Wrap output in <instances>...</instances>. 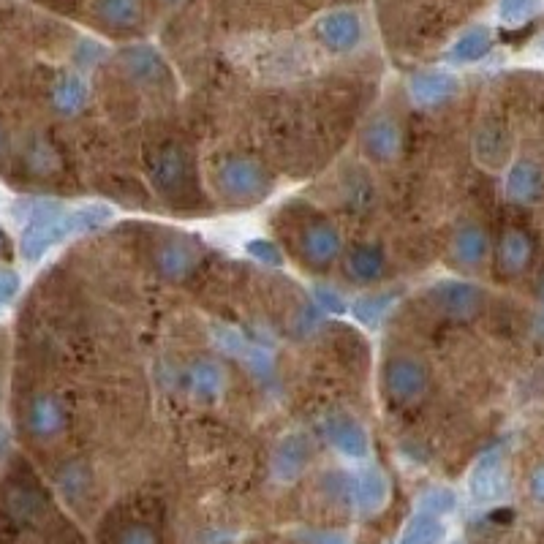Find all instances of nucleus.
I'll return each instance as SVG.
<instances>
[{"label":"nucleus","mask_w":544,"mask_h":544,"mask_svg":"<svg viewBox=\"0 0 544 544\" xmlns=\"http://www.w3.org/2000/svg\"><path fill=\"white\" fill-rule=\"evenodd\" d=\"M313 302L319 305L324 313H332V316H340V313H346V300H343V294L335 289V286H327V283H316L311 289Z\"/></svg>","instance_id":"c756f323"},{"label":"nucleus","mask_w":544,"mask_h":544,"mask_svg":"<svg viewBox=\"0 0 544 544\" xmlns=\"http://www.w3.org/2000/svg\"><path fill=\"white\" fill-rule=\"evenodd\" d=\"M20 294V275L11 267H0V305H9Z\"/></svg>","instance_id":"473e14b6"},{"label":"nucleus","mask_w":544,"mask_h":544,"mask_svg":"<svg viewBox=\"0 0 544 544\" xmlns=\"http://www.w3.org/2000/svg\"><path fill=\"white\" fill-rule=\"evenodd\" d=\"M316 36L330 52H351L362 41V20L357 11L338 9L316 22Z\"/></svg>","instance_id":"39448f33"},{"label":"nucleus","mask_w":544,"mask_h":544,"mask_svg":"<svg viewBox=\"0 0 544 544\" xmlns=\"http://www.w3.org/2000/svg\"><path fill=\"white\" fill-rule=\"evenodd\" d=\"M384 270H387V253L381 245L360 243L346 253V272L357 283L376 281L384 275Z\"/></svg>","instance_id":"4468645a"},{"label":"nucleus","mask_w":544,"mask_h":544,"mask_svg":"<svg viewBox=\"0 0 544 544\" xmlns=\"http://www.w3.org/2000/svg\"><path fill=\"white\" fill-rule=\"evenodd\" d=\"M213 340L218 349L226 351V354H232V357H243L245 351L251 349V343L245 340L243 332L234 330V327H221V324H215Z\"/></svg>","instance_id":"c85d7f7f"},{"label":"nucleus","mask_w":544,"mask_h":544,"mask_svg":"<svg viewBox=\"0 0 544 544\" xmlns=\"http://www.w3.org/2000/svg\"><path fill=\"white\" fill-rule=\"evenodd\" d=\"M403 147V131L392 117H376L365 131H362V150L370 161L389 164L400 156Z\"/></svg>","instance_id":"0eeeda50"},{"label":"nucleus","mask_w":544,"mask_h":544,"mask_svg":"<svg viewBox=\"0 0 544 544\" xmlns=\"http://www.w3.org/2000/svg\"><path fill=\"white\" fill-rule=\"evenodd\" d=\"M509 156V136L501 126H485L476 136V158L490 169L506 164Z\"/></svg>","instance_id":"5701e85b"},{"label":"nucleus","mask_w":544,"mask_h":544,"mask_svg":"<svg viewBox=\"0 0 544 544\" xmlns=\"http://www.w3.org/2000/svg\"><path fill=\"white\" fill-rule=\"evenodd\" d=\"M398 300V292L395 289H387V292L368 294V297H360V300L351 305V313L354 319L365 324V327H376L384 316L389 313V308Z\"/></svg>","instance_id":"b1692460"},{"label":"nucleus","mask_w":544,"mask_h":544,"mask_svg":"<svg viewBox=\"0 0 544 544\" xmlns=\"http://www.w3.org/2000/svg\"><path fill=\"white\" fill-rule=\"evenodd\" d=\"M433 302L452 319H474L482 311L485 294L468 281H441L433 289Z\"/></svg>","instance_id":"423d86ee"},{"label":"nucleus","mask_w":544,"mask_h":544,"mask_svg":"<svg viewBox=\"0 0 544 544\" xmlns=\"http://www.w3.org/2000/svg\"><path fill=\"white\" fill-rule=\"evenodd\" d=\"M112 221V210L107 204H88L79 210H60V204L55 202L44 213L33 215L25 226L20 240V251L25 262H39L44 253H49L55 245L66 243L68 237L77 234L96 232L101 226H107Z\"/></svg>","instance_id":"f257e3e1"},{"label":"nucleus","mask_w":544,"mask_h":544,"mask_svg":"<svg viewBox=\"0 0 544 544\" xmlns=\"http://www.w3.org/2000/svg\"><path fill=\"white\" fill-rule=\"evenodd\" d=\"M381 381H384V392H387V398L392 403L411 406L428 392L430 376L428 368L417 357H392L384 365Z\"/></svg>","instance_id":"7ed1b4c3"},{"label":"nucleus","mask_w":544,"mask_h":544,"mask_svg":"<svg viewBox=\"0 0 544 544\" xmlns=\"http://www.w3.org/2000/svg\"><path fill=\"white\" fill-rule=\"evenodd\" d=\"M245 251L251 253L256 262L267 264V267H281L283 264V253L278 245L267 240V237H256V240H248L245 243Z\"/></svg>","instance_id":"7c9ffc66"},{"label":"nucleus","mask_w":544,"mask_h":544,"mask_svg":"<svg viewBox=\"0 0 544 544\" xmlns=\"http://www.w3.org/2000/svg\"><path fill=\"white\" fill-rule=\"evenodd\" d=\"M504 490V452L501 449H490L479 457L471 474V493L482 501L501 496Z\"/></svg>","instance_id":"ddd939ff"},{"label":"nucleus","mask_w":544,"mask_h":544,"mask_svg":"<svg viewBox=\"0 0 544 544\" xmlns=\"http://www.w3.org/2000/svg\"><path fill=\"white\" fill-rule=\"evenodd\" d=\"M539 6H542V0H501L498 17L504 25H523L534 17Z\"/></svg>","instance_id":"bb28decb"},{"label":"nucleus","mask_w":544,"mask_h":544,"mask_svg":"<svg viewBox=\"0 0 544 544\" xmlns=\"http://www.w3.org/2000/svg\"><path fill=\"white\" fill-rule=\"evenodd\" d=\"M438 539V525L433 520H417V523H411L406 534V544H433Z\"/></svg>","instance_id":"2f4dec72"},{"label":"nucleus","mask_w":544,"mask_h":544,"mask_svg":"<svg viewBox=\"0 0 544 544\" xmlns=\"http://www.w3.org/2000/svg\"><path fill=\"white\" fill-rule=\"evenodd\" d=\"M531 496L536 498V501H544V466H539L531 474Z\"/></svg>","instance_id":"f704fd0d"},{"label":"nucleus","mask_w":544,"mask_h":544,"mask_svg":"<svg viewBox=\"0 0 544 544\" xmlns=\"http://www.w3.org/2000/svg\"><path fill=\"white\" fill-rule=\"evenodd\" d=\"M96 17L115 30H131L142 20L139 0H96Z\"/></svg>","instance_id":"4be33fe9"},{"label":"nucleus","mask_w":544,"mask_h":544,"mask_svg":"<svg viewBox=\"0 0 544 544\" xmlns=\"http://www.w3.org/2000/svg\"><path fill=\"white\" fill-rule=\"evenodd\" d=\"M490 49H493V30L485 28V25H474L463 36H457L455 44L449 47L447 58L457 66H471V63L487 58Z\"/></svg>","instance_id":"f3484780"},{"label":"nucleus","mask_w":544,"mask_h":544,"mask_svg":"<svg viewBox=\"0 0 544 544\" xmlns=\"http://www.w3.org/2000/svg\"><path fill=\"white\" fill-rule=\"evenodd\" d=\"M531 256H534V243L520 229H509L498 240V267L506 275H520V272H525V267L531 264Z\"/></svg>","instance_id":"6ab92c4d"},{"label":"nucleus","mask_w":544,"mask_h":544,"mask_svg":"<svg viewBox=\"0 0 544 544\" xmlns=\"http://www.w3.org/2000/svg\"><path fill=\"white\" fill-rule=\"evenodd\" d=\"M226 373L213 360H199L188 368V389L196 400H218L224 395Z\"/></svg>","instance_id":"aec40b11"},{"label":"nucleus","mask_w":544,"mask_h":544,"mask_svg":"<svg viewBox=\"0 0 544 544\" xmlns=\"http://www.w3.org/2000/svg\"><path fill=\"white\" fill-rule=\"evenodd\" d=\"M384 496H387V482H384L379 468H365L357 476V501L365 509H376V506H381Z\"/></svg>","instance_id":"393cba45"},{"label":"nucleus","mask_w":544,"mask_h":544,"mask_svg":"<svg viewBox=\"0 0 544 544\" xmlns=\"http://www.w3.org/2000/svg\"><path fill=\"white\" fill-rule=\"evenodd\" d=\"M150 177H153V185H156L161 194H172V191H180V185H185V177H188V164H185V156L175 147H166L156 156L153 166H150Z\"/></svg>","instance_id":"a211bd4d"},{"label":"nucleus","mask_w":544,"mask_h":544,"mask_svg":"<svg viewBox=\"0 0 544 544\" xmlns=\"http://www.w3.org/2000/svg\"><path fill=\"white\" fill-rule=\"evenodd\" d=\"M327 436H330L332 447L338 449L340 455L346 457H365L370 449L368 430L362 428L360 422L349 414H332L327 417Z\"/></svg>","instance_id":"1a4fd4ad"},{"label":"nucleus","mask_w":544,"mask_h":544,"mask_svg":"<svg viewBox=\"0 0 544 544\" xmlns=\"http://www.w3.org/2000/svg\"><path fill=\"white\" fill-rule=\"evenodd\" d=\"M123 68L134 82H145V85H156L158 79L166 74L164 60L153 47L126 49L123 52Z\"/></svg>","instance_id":"412c9836"},{"label":"nucleus","mask_w":544,"mask_h":544,"mask_svg":"<svg viewBox=\"0 0 544 544\" xmlns=\"http://www.w3.org/2000/svg\"><path fill=\"white\" fill-rule=\"evenodd\" d=\"M490 240L479 224H463L452 237V256L460 267H479L487 259Z\"/></svg>","instance_id":"2eb2a0df"},{"label":"nucleus","mask_w":544,"mask_h":544,"mask_svg":"<svg viewBox=\"0 0 544 544\" xmlns=\"http://www.w3.org/2000/svg\"><path fill=\"white\" fill-rule=\"evenodd\" d=\"M49 98H52V107H55L58 115L63 117L79 115L82 109L88 107L90 98L88 82L82 77H77V74H63V77L55 79Z\"/></svg>","instance_id":"dca6fc26"},{"label":"nucleus","mask_w":544,"mask_h":544,"mask_svg":"<svg viewBox=\"0 0 544 544\" xmlns=\"http://www.w3.org/2000/svg\"><path fill=\"white\" fill-rule=\"evenodd\" d=\"M343 251V240H340V232L332 224H313L302 232V253L311 264H324L335 262Z\"/></svg>","instance_id":"f8f14e48"},{"label":"nucleus","mask_w":544,"mask_h":544,"mask_svg":"<svg viewBox=\"0 0 544 544\" xmlns=\"http://www.w3.org/2000/svg\"><path fill=\"white\" fill-rule=\"evenodd\" d=\"M305 460H308V441L302 436H289L278 449V455H275V466L286 471V474L289 471L297 474L305 466Z\"/></svg>","instance_id":"a878e982"},{"label":"nucleus","mask_w":544,"mask_h":544,"mask_svg":"<svg viewBox=\"0 0 544 544\" xmlns=\"http://www.w3.org/2000/svg\"><path fill=\"white\" fill-rule=\"evenodd\" d=\"M544 194V172L534 161H515L506 172V196L517 204H534Z\"/></svg>","instance_id":"9b49d317"},{"label":"nucleus","mask_w":544,"mask_h":544,"mask_svg":"<svg viewBox=\"0 0 544 544\" xmlns=\"http://www.w3.org/2000/svg\"><path fill=\"white\" fill-rule=\"evenodd\" d=\"M539 49H542V52H544V39H542V41H539Z\"/></svg>","instance_id":"e433bc0d"},{"label":"nucleus","mask_w":544,"mask_h":544,"mask_svg":"<svg viewBox=\"0 0 544 544\" xmlns=\"http://www.w3.org/2000/svg\"><path fill=\"white\" fill-rule=\"evenodd\" d=\"M25 422H28L30 436L47 441V438H55L63 433L68 422V411L63 406V400L44 392V395H36V398L30 400Z\"/></svg>","instance_id":"6e6552de"},{"label":"nucleus","mask_w":544,"mask_h":544,"mask_svg":"<svg viewBox=\"0 0 544 544\" xmlns=\"http://www.w3.org/2000/svg\"><path fill=\"white\" fill-rule=\"evenodd\" d=\"M221 194L232 204H256L267 199L272 191V177L259 161L245 156L226 158L215 172Z\"/></svg>","instance_id":"f03ea898"},{"label":"nucleus","mask_w":544,"mask_h":544,"mask_svg":"<svg viewBox=\"0 0 544 544\" xmlns=\"http://www.w3.org/2000/svg\"><path fill=\"white\" fill-rule=\"evenodd\" d=\"M539 305H542V316H544V275H542V281H539Z\"/></svg>","instance_id":"c9c22d12"},{"label":"nucleus","mask_w":544,"mask_h":544,"mask_svg":"<svg viewBox=\"0 0 544 544\" xmlns=\"http://www.w3.org/2000/svg\"><path fill=\"white\" fill-rule=\"evenodd\" d=\"M428 506H433L436 512H447L455 506V496L449 493V490H436V493H430L428 496Z\"/></svg>","instance_id":"72a5a7b5"},{"label":"nucleus","mask_w":544,"mask_h":544,"mask_svg":"<svg viewBox=\"0 0 544 544\" xmlns=\"http://www.w3.org/2000/svg\"><path fill=\"white\" fill-rule=\"evenodd\" d=\"M28 164L36 175H49V172H58L60 158L58 153H55V147L39 139V142H33V145H30Z\"/></svg>","instance_id":"cd10ccee"},{"label":"nucleus","mask_w":544,"mask_h":544,"mask_svg":"<svg viewBox=\"0 0 544 544\" xmlns=\"http://www.w3.org/2000/svg\"><path fill=\"white\" fill-rule=\"evenodd\" d=\"M199 256H202V251H199V245L194 240L177 237V240H169V243L158 248L156 264L166 278L177 281V278H185L188 272H194V267L199 264Z\"/></svg>","instance_id":"9d476101"},{"label":"nucleus","mask_w":544,"mask_h":544,"mask_svg":"<svg viewBox=\"0 0 544 544\" xmlns=\"http://www.w3.org/2000/svg\"><path fill=\"white\" fill-rule=\"evenodd\" d=\"M457 88H460L457 77L444 68H425L408 79V96L422 109H436L447 104L457 96Z\"/></svg>","instance_id":"20e7f679"}]
</instances>
